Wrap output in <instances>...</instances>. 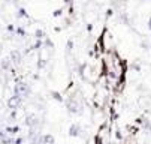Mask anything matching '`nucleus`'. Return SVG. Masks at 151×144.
<instances>
[{
    "label": "nucleus",
    "mask_w": 151,
    "mask_h": 144,
    "mask_svg": "<svg viewBox=\"0 0 151 144\" xmlns=\"http://www.w3.org/2000/svg\"><path fill=\"white\" fill-rule=\"evenodd\" d=\"M30 92H32L30 86L27 83H24V81H17V83L14 84V95L19 96L21 99H23V98H29Z\"/></svg>",
    "instance_id": "nucleus-2"
},
{
    "label": "nucleus",
    "mask_w": 151,
    "mask_h": 144,
    "mask_svg": "<svg viewBox=\"0 0 151 144\" xmlns=\"http://www.w3.org/2000/svg\"><path fill=\"white\" fill-rule=\"evenodd\" d=\"M64 5H69L70 6V5H73V2H72V0H64Z\"/></svg>",
    "instance_id": "nucleus-22"
},
{
    "label": "nucleus",
    "mask_w": 151,
    "mask_h": 144,
    "mask_svg": "<svg viewBox=\"0 0 151 144\" xmlns=\"http://www.w3.org/2000/svg\"><path fill=\"white\" fill-rule=\"evenodd\" d=\"M8 108H11L12 111H17L19 107H21V104H23V99H21L19 96H15V95H12V96H9V99H8Z\"/></svg>",
    "instance_id": "nucleus-3"
},
{
    "label": "nucleus",
    "mask_w": 151,
    "mask_h": 144,
    "mask_svg": "<svg viewBox=\"0 0 151 144\" xmlns=\"http://www.w3.org/2000/svg\"><path fill=\"white\" fill-rule=\"evenodd\" d=\"M52 15H54L55 18H57V17H61V15H63V9H55V11L52 12Z\"/></svg>",
    "instance_id": "nucleus-17"
},
{
    "label": "nucleus",
    "mask_w": 151,
    "mask_h": 144,
    "mask_svg": "<svg viewBox=\"0 0 151 144\" xmlns=\"http://www.w3.org/2000/svg\"><path fill=\"white\" fill-rule=\"evenodd\" d=\"M11 60L9 59H2L0 60V68H2V71L3 72H8V71H11Z\"/></svg>",
    "instance_id": "nucleus-8"
},
{
    "label": "nucleus",
    "mask_w": 151,
    "mask_h": 144,
    "mask_svg": "<svg viewBox=\"0 0 151 144\" xmlns=\"http://www.w3.org/2000/svg\"><path fill=\"white\" fill-rule=\"evenodd\" d=\"M5 135H8V134H6L5 131H2V129H0V140H2V138H3Z\"/></svg>",
    "instance_id": "nucleus-20"
},
{
    "label": "nucleus",
    "mask_w": 151,
    "mask_h": 144,
    "mask_svg": "<svg viewBox=\"0 0 151 144\" xmlns=\"http://www.w3.org/2000/svg\"><path fill=\"white\" fill-rule=\"evenodd\" d=\"M24 143V138L23 137H18V138H15V141H14V144H23Z\"/></svg>",
    "instance_id": "nucleus-18"
},
{
    "label": "nucleus",
    "mask_w": 151,
    "mask_h": 144,
    "mask_svg": "<svg viewBox=\"0 0 151 144\" xmlns=\"http://www.w3.org/2000/svg\"><path fill=\"white\" fill-rule=\"evenodd\" d=\"M8 30H9V32H15V27H14L12 24H9V26H8Z\"/></svg>",
    "instance_id": "nucleus-21"
},
{
    "label": "nucleus",
    "mask_w": 151,
    "mask_h": 144,
    "mask_svg": "<svg viewBox=\"0 0 151 144\" xmlns=\"http://www.w3.org/2000/svg\"><path fill=\"white\" fill-rule=\"evenodd\" d=\"M0 53H2V48H0Z\"/></svg>",
    "instance_id": "nucleus-25"
},
{
    "label": "nucleus",
    "mask_w": 151,
    "mask_h": 144,
    "mask_svg": "<svg viewBox=\"0 0 151 144\" xmlns=\"http://www.w3.org/2000/svg\"><path fill=\"white\" fill-rule=\"evenodd\" d=\"M64 104H66V110L70 114H81L82 113V104L75 96H69L66 101H64Z\"/></svg>",
    "instance_id": "nucleus-1"
},
{
    "label": "nucleus",
    "mask_w": 151,
    "mask_h": 144,
    "mask_svg": "<svg viewBox=\"0 0 151 144\" xmlns=\"http://www.w3.org/2000/svg\"><path fill=\"white\" fill-rule=\"evenodd\" d=\"M112 15V9H108L106 11V17H111Z\"/></svg>",
    "instance_id": "nucleus-23"
},
{
    "label": "nucleus",
    "mask_w": 151,
    "mask_h": 144,
    "mask_svg": "<svg viewBox=\"0 0 151 144\" xmlns=\"http://www.w3.org/2000/svg\"><path fill=\"white\" fill-rule=\"evenodd\" d=\"M26 126L29 129H36L39 126V119L35 116V114H30L26 117Z\"/></svg>",
    "instance_id": "nucleus-5"
},
{
    "label": "nucleus",
    "mask_w": 151,
    "mask_h": 144,
    "mask_svg": "<svg viewBox=\"0 0 151 144\" xmlns=\"http://www.w3.org/2000/svg\"><path fill=\"white\" fill-rule=\"evenodd\" d=\"M54 143H55L54 135H51V134H44V135H40V144H54Z\"/></svg>",
    "instance_id": "nucleus-7"
},
{
    "label": "nucleus",
    "mask_w": 151,
    "mask_h": 144,
    "mask_svg": "<svg viewBox=\"0 0 151 144\" xmlns=\"http://www.w3.org/2000/svg\"><path fill=\"white\" fill-rule=\"evenodd\" d=\"M14 141H15L14 137H11V135H5L2 140H0V144H14Z\"/></svg>",
    "instance_id": "nucleus-11"
},
{
    "label": "nucleus",
    "mask_w": 151,
    "mask_h": 144,
    "mask_svg": "<svg viewBox=\"0 0 151 144\" xmlns=\"http://www.w3.org/2000/svg\"><path fill=\"white\" fill-rule=\"evenodd\" d=\"M81 132H82V128L78 125V123H73V125H70V128H69V135H70V137L78 138V137H81Z\"/></svg>",
    "instance_id": "nucleus-6"
},
{
    "label": "nucleus",
    "mask_w": 151,
    "mask_h": 144,
    "mask_svg": "<svg viewBox=\"0 0 151 144\" xmlns=\"http://www.w3.org/2000/svg\"><path fill=\"white\" fill-rule=\"evenodd\" d=\"M132 69L135 72H141V65L139 63H132Z\"/></svg>",
    "instance_id": "nucleus-16"
},
{
    "label": "nucleus",
    "mask_w": 151,
    "mask_h": 144,
    "mask_svg": "<svg viewBox=\"0 0 151 144\" xmlns=\"http://www.w3.org/2000/svg\"><path fill=\"white\" fill-rule=\"evenodd\" d=\"M115 137H117V140H123V135H121V132H120V131H117V132H115Z\"/></svg>",
    "instance_id": "nucleus-19"
},
{
    "label": "nucleus",
    "mask_w": 151,
    "mask_h": 144,
    "mask_svg": "<svg viewBox=\"0 0 151 144\" xmlns=\"http://www.w3.org/2000/svg\"><path fill=\"white\" fill-rule=\"evenodd\" d=\"M9 60H11V63H14V65H19L21 62H23V53H21L19 50H12L11 56H9Z\"/></svg>",
    "instance_id": "nucleus-4"
},
{
    "label": "nucleus",
    "mask_w": 151,
    "mask_h": 144,
    "mask_svg": "<svg viewBox=\"0 0 151 144\" xmlns=\"http://www.w3.org/2000/svg\"><path fill=\"white\" fill-rule=\"evenodd\" d=\"M148 29H150V30H151V17H150V18H148Z\"/></svg>",
    "instance_id": "nucleus-24"
},
{
    "label": "nucleus",
    "mask_w": 151,
    "mask_h": 144,
    "mask_svg": "<svg viewBox=\"0 0 151 144\" xmlns=\"http://www.w3.org/2000/svg\"><path fill=\"white\" fill-rule=\"evenodd\" d=\"M17 17H18V18H29V14H27V11H26L24 8H19Z\"/></svg>",
    "instance_id": "nucleus-13"
},
{
    "label": "nucleus",
    "mask_w": 151,
    "mask_h": 144,
    "mask_svg": "<svg viewBox=\"0 0 151 144\" xmlns=\"http://www.w3.org/2000/svg\"><path fill=\"white\" fill-rule=\"evenodd\" d=\"M15 35H17V36H19V38H26V35H27V33H26V29H24V27H21V26H19V27H17V29H15Z\"/></svg>",
    "instance_id": "nucleus-12"
},
{
    "label": "nucleus",
    "mask_w": 151,
    "mask_h": 144,
    "mask_svg": "<svg viewBox=\"0 0 151 144\" xmlns=\"http://www.w3.org/2000/svg\"><path fill=\"white\" fill-rule=\"evenodd\" d=\"M19 131H21V129H19V126H6V128H5V132H6L8 135H11V137L17 135Z\"/></svg>",
    "instance_id": "nucleus-9"
},
{
    "label": "nucleus",
    "mask_w": 151,
    "mask_h": 144,
    "mask_svg": "<svg viewBox=\"0 0 151 144\" xmlns=\"http://www.w3.org/2000/svg\"><path fill=\"white\" fill-rule=\"evenodd\" d=\"M150 48H151V47H150Z\"/></svg>",
    "instance_id": "nucleus-26"
},
{
    "label": "nucleus",
    "mask_w": 151,
    "mask_h": 144,
    "mask_svg": "<svg viewBox=\"0 0 151 144\" xmlns=\"http://www.w3.org/2000/svg\"><path fill=\"white\" fill-rule=\"evenodd\" d=\"M35 38H36V41H44L47 38V35H45V32L42 30V29H37L35 32Z\"/></svg>",
    "instance_id": "nucleus-10"
},
{
    "label": "nucleus",
    "mask_w": 151,
    "mask_h": 144,
    "mask_svg": "<svg viewBox=\"0 0 151 144\" xmlns=\"http://www.w3.org/2000/svg\"><path fill=\"white\" fill-rule=\"evenodd\" d=\"M51 96H52V99H55V101H58V102H64L61 93H58V92H51Z\"/></svg>",
    "instance_id": "nucleus-14"
},
{
    "label": "nucleus",
    "mask_w": 151,
    "mask_h": 144,
    "mask_svg": "<svg viewBox=\"0 0 151 144\" xmlns=\"http://www.w3.org/2000/svg\"><path fill=\"white\" fill-rule=\"evenodd\" d=\"M73 45H75V44H73V39H69V41H68V44H66V50H68V53H70V51L73 50Z\"/></svg>",
    "instance_id": "nucleus-15"
}]
</instances>
